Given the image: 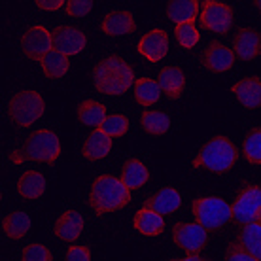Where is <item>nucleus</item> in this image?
Masks as SVG:
<instances>
[{"label":"nucleus","instance_id":"1","mask_svg":"<svg viewBox=\"0 0 261 261\" xmlns=\"http://www.w3.org/2000/svg\"><path fill=\"white\" fill-rule=\"evenodd\" d=\"M93 85L102 95L110 97H121L135 87V72L133 66L119 55H108L100 59L93 68Z\"/></svg>","mask_w":261,"mask_h":261},{"label":"nucleus","instance_id":"2","mask_svg":"<svg viewBox=\"0 0 261 261\" xmlns=\"http://www.w3.org/2000/svg\"><path fill=\"white\" fill-rule=\"evenodd\" d=\"M130 202V190L123 180L112 174H100L95 178L89 190V208L95 214L105 216L110 212H118Z\"/></svg>","mask_w":261,"mask_h":261},{"label":"nucleus","instance_id":"3","mask_svg":"<svg viewBox=\"0 0 261 261\" xmlns=\"http://www.w3.org/2000/svg\"><path fill=\"white\" fill-rule=\"evenodd\" d=\"M239 155H241V151L231 138L223 137V135H216L202 144V148L193 157L191 165L195 169L208 170L212 174H225L235 167Z\"/></svg>","mask_w":261,"mask_h":261},{"label":"nucleus","instance_id":"4","mask_svg":"<svg viewBox=\"0 0 261 261\" xmlns=\"http://www.w3.org/2000/svg\"><path fill=\"white\" fill-rule=\"evenodd\" d=\"M21 159L34 163L53 165L61 155V138L51 129H38L27 137L21 148Z\"/></svg>","mask_w":261,"mask_h":261},{"label":"nucleus","instance_id":"5","mask_svg":"<svg viewBox=\"0 0 261 261\" xmlns=\"http://www.w3.org/2000/svg\"><path fill=\"white\" fill-rule=\"evenodd\" d=\"M46 112L44 97L34 89H23L15 93L8 102V118L17 127H33Z\"/></svg>","mask_w":261,"mask_h":261},{"label":"nucleus","instance_id":"6","mask_svg":"<svg viewBox=\"0 0 261 261\" xmlns=\"http://www.w3.org/2000/svg\"><path fill=\"white\" fill-rule=\"evenodd\" d=\"M191 214L197 223H201L206 231H220L231 222V204L225 199L216 195L197 197L191 202Z\"/></svg>","mask_w":261,"mask_h":261},{"label":"nucleus","instance_id":"7","mask_svg":"<svg viewBox=\"0 0 261 261\" xmlns=\"http://www.w3.org/2000/svg\"><path fill=\"white\" fill-rule=\"evenodd\" d=\"M231 222L237 225L261 222V186L244 184L231 204Z\"/></svg>","mask_w":261,"mask_h":261},{"label":"nucleus","instance_id":"8","mask_svg":"<svg viewBox=\"0 0 261 261\" xmlns=\"http://www.w3.org/2000/svg\"><path fill=\"white\" fill-rule=\"evenodd\" d=\"M201 27L214 34H225L235 23L233 8L220 0H202L201 2Z\"/></svg>","mask_w":261,"mask_h":261},{"label":"nucleus","instance_id":"9","mask_svg":"<svg viewBox=\"0 0 261 261\" xmlns=\"http://www.w3.org/2000/svg\"><path fill=\"white\" fill-rule=\"evenodd\" d=\"M172 242L186 255L201 254L208 244V231L197 222H178L172 225Z\"/></svg>","mask_w":261,"mask_h":261},{"label":"nucleus","instance_id":"10","mask_svg":"<svg viewBox=\"0 0 261 261\" xmlns=\"http://www.w3.org/2000/svg\"><path fill=\"white\" fill-rule=\"evenodd\" d=\"M21 49L29 59L40 63L53 49L51 33L42 25L29 27L21 36Z\"/></svg>","mask_w":261,"mask_h":261},{"label":"nucleus","instance_id":"11","mask_svg":"<svg viewBox=\"0 0 261 261\" xmlns=\"http://www.w3.org/2000/svg\"><path fill=\"white\" fill-rule=\"evenodd\" d=\"M53 38V49L63 53L66 57L78 55L87 46V36L82 29L72 25H59L51 31Z\"/></svg>","mask_w":261,"mask_h":261},{"label":"nucleus","instance_id":"12","mask_svg":"<svg viewBox=\"0 0 261 261\" xmlns=\"http://www.w3.org/2000/svg\"><path fill=\"white\" fill-rule=\"evenodd\" d=\"M137 51L150 63H159L169 53V33L165 29H151L138 40Z\"/></svg>","mask_w":261,"mask_h":261},{"label":"nucleus","instance_id":"13","mask_svg":"<svg viewBox=\"0 0 261 261\" xmlns=\"http://www.w3.org/2000/svg\"><path fill=\"white\" fill-rule=\"evenodd\" d=\"M235 53L229 46L222 42H210L206 49L202 51L201 63L212 74H225L235 66Z\"/></svg>","mask_w":261,"mask_h":261},{"label":"nucleus","instance_id":"14","mask_svg":"<svg viewBox=\"0 0 261 261\" xmlns=\"http://www.w3.org/2000/svg\"><path fill=\"white\" fill-rule=\"evenodd\" d=\"M233 53L241 61H254L261 55V33L250 27L239 29L233 38Z\"/></svg>","mask_w":261,"mask_h":261},{"label":"nucleus","instance_id":"15","mask_svg":"<svg viewBox=\"0 0 261 261\" xmlns=\"http://www.w3.org/2000/svg\"><path fill=\"white\" fill-rule=\"evenodd\" d=\"M100 31L110 38L127 36L137 31V21L129 10H114L105 15V19L100 23Z\"/></svg>","mask_w":261,"mask_h":261},{"label":"nucleus","instance_id":"16","mask_svg":"<svg viewBox=\"0 0 261 261\" xmlns=\"http://www.w3.org/2000/svg\"><path fill=\"white\" fill-rule=\"evenodd\" d=\"M85 218L80 214L78 210H65L63 214L55 220L53 233L63 242H74L78 241L80 235L84 233Z\"/></svg>","mask_w":261,"mask_h":261},{"label":"nucleus","instance_id":"17","mask_svg":"<svg viewBox=\"0 0 261 261\" xmlns=\"http://www.w3.org/2000/svg\"><path fill=\"white\" fill-rule=\"evenodd\" d=\"M231 93L237 97L246 110L261 108V78L259 76H246L231 85Z\"/></svg>","mask_w":261,"mask_h":261},{"label":"nucleus","instance_id":"18","mask_svg":"<svg viewBox=\"0 0 261 261\" xmlns=\"http://www.w3.org/2000/svg\"><path fill=\"white\" fill-rule=\"evenodd\" d=\"M144 206L150 210H155L157 214L169 216L174 214L176 210L182 208V195L176 188L172 186H165L159 191H155L153 195H150L144 202Z\"/></svg>","mask_w":261,"mask_h":261},{"label":"nucleus","instance_id":"19","mask_svg":"<svg viewBox=\"0 0 261 261\" xmlns=\"http://www.w3.org/2000/svg\"><path fill=\"white\" fill-rule=\"evenodd\" d=\"M186 72L176 65L163 66L159 74H157V84L161 87L163 95L170 98V100H176L184 95L186 89Z\"/></svg>","mask_w":261,"mask_h":261},{"label":"nucleus","instance_id":"20","mask_svg":"<svg viewBox=\"0 0 261 261\" xmlns=\"http://www.w3.org/2000/svg\"><path fill=\"white\" fill-rule=\"evenodd\" d=\"M47 180L40 170H25L17 180V193L25 201H36L46 193Z\"/></svg>","mask_w":261,"mask_h":261},{"label":"nucleus","instance_id":"21","mask_svg":"<svg viewBox=\"0 0 261 261\" xmlns=\"http://www.w3.org/2000/svg\"><path fill=\"white\" fill-rule=\"evenodd\" d=\"M110 151L112 138L100 129H93L85 138L84 146H82V153L87 161H100V159L110 155Z\"/></svg>","mask_w":261,"mask_h":261},{"label":"nucleus","instance_id":"22","mask_svg":"<svg viewBox=\"0 0 261 261\" xmlns=\"http://www.w3.org/2000/svg\"><path fill=\"white\" fill-rule=\"evenodd\" d=\"M133 227L144 237H159L165 231V218L155 210L142 206L133 218Z\"/></svg>","mask_w":261,"mask_h":261},{"label":"nucleus","instance_id":"23","mask_svg":"<svg viewBox=\"0 0 261 261\" xmlns=\"http://www.w3.org/2000/svg\"><path fill=\"white\" fill-rule=\"evenodd\" d=\"M119 178L123 180V184L130 191H135V190H140L142 186L148 184V180H150V170H148V167L138 157H130V159L125 161Z\"/></svg>","mask_w":261,"mask_h":261},{"label":"nucleus","instance_id":"24","mask_svg":"<svg viewBox=\"0 0 261 261\" xmlns=\"http://www.w3.org/2000/svg\"><path fill=\"white\" fill-rule=\"evenodd\" d=\"M76 116H78L80 123L85 127H91V129H100V125L105 123V119L108 118V112L106 106L98 100L87 98L84 102H80L76 108Z\"/></svg>","mask_w":261,"mask_h":261},{"label":"nucleus","instance_id":"25","mask_svg":"<svg viewBox=\"0 0 261 261\" xmlns=\"http://www.w3.org/2000/svg\"><path fill=\"white\" fill-rule=\"evenodd\" d=\"M199 10H201L199 0H170L167 4V17L176 25L195 23Z\"/></svg>","mask_w":261,"mask_h":261},{"label":"nucleus","instance_id":"26","mask_svg":"<svg viewBox=\"0 0 261 261\" xmlns=\"http://www.w3.org/2000/svg\"><path fill=\"white\" fill-rule=\"evenodd\" d=\"M133 93H135V102L144 108H150V106H155L161 97H163V91L157 84V80L151 78H138L135 82V87H133Z\"/></svg>","mask_w":261,"mask_h":261},{"label":"nucleus","instance_id":"27","mask_svg":"<svg viewBox=\"0 0 261 261\" xmlns=\"http://www.w3.org/2000/svg\"><path fill=\"white\" fill-rule=\"evenodd\" d=\"M31 216L23 212V210H15V212H10L8 216H4L2 220V231L4 235L10 239V241H19L31 231Z\"/></svg>","mask_w":261,"mask_h":261},{"label":"nucleus","instance_id":"28","mask_svg":"<svg viewBox=\"0 0 261 261\" xmlns=\"http://www.w3.org/2000/svg\"><path fill=\"white\" fill-rule=\"evenodd\" d=\"M40 66H42V72H44V76L47 80L65 78L66 74H68V70H70L68 57L59 51H55V49H51L44 59L40 61Z\"/></svg>","mask_w":261,"mask_h":261},{"label":"nucleus","instance_id":"29","mask_svg":"<svg viewBox=\"0 0 261 261\" xmlns=\"http://www.w3.org/2000/svg\"><path fill=\"white\" fill-rule=\"evenodd\" d=\"M142 129L151 137L167 135L170 129V116L163 110H144L140 116Z\"/></svg>","mask_w":261,"mask_h":261},{"label":"nucleus","instance_id":"30","mask_svg":"<svg viewBox=\"0 0 261 261\" xmlns=\"http://www.w3.org/2000/svg\"><path fill=\"white\" fill-rule=\"evenodd\" d=\"M237 242L248 254H252L257 261H261V223H248L242 225L241 233L237 237Z\"/></svg>","mask_w":261,"mask_h":261},{"label":"nucleus","instance_id":"31","mask_svg":"<svg viewBox=\"0 0 261 261\" xmlns=\"http://www.w3.org/2000/svg\"><path fill=\"white\" fill-rule=\"evenodd\" d=\"M242 157L250 165H261V127H254L242 140Z\"/></svg>","mask_w":261,"mask_h":261},{"label":"nucleus","instance_id":"32","mask_svg":"<svg viewBox=\"0 0 261 261\" xmlns=\"http://www.w3.org/2000/svg\"><path fill=\"white\" fill-rule=\"evenodd\" d=\"M174 36H176L178 46L184 49H191L199 44L201 40V33L197 29L195 23H182V25L174 27Z\"/></svg>","mask_w":261,"mask_h":261},{"label":"nucleus","instance_id":"33","mask_svg":"<svg viewBox=\"0 0 261 261\" xmlns=\"http://www.w3.org/2000/svg\"><path fill=\"white\" fill-rule=\"evenodd\" d=\"M100 130L106 133L110 138L125 137V133L129 130V119L125 118L123 114H110L105 119V123L100 125Z\"/></svg>","mask_w":261,"mask_h":261},{"label":"nucleus","instance_id":"34","mask_svg":"<svg viewBox=\"0 0 261 261\" xmlns=\"http://www.w3.org/2000/svg\"><path fill=\"white\" fill-rule=\"evenodd\" d=\"M21 261H53V254L46 244L33 242V244H27L25 248H23Z\"/></svg>","mask_w":261,"mask_h":261},{"label":"nucleus","instance_id":"35","mask_svg":"<svg viewBox=\"0 0 261 261\" xmlns=\"http://www.w3.org/2000/svg\"><path fill=\"white\" fill-rule=\"evenodd\" d=\"M93 10L91 0H68L65 4V12L70 17H84Z\"/></svg>","mask_w":261,"mask_h":261},{"label":"nucleus","instance_id":"36","mask_svg":"<svg viewBox=\"0 0 261 261\" xmlns=\"http://www.w3.org/2000/svg\"><path fill=\"white\" fill-rule=\"evenodd\" d=\"M223 261H257V259H255L252 254H248V252L235 241L227 246V250H225V259Z\"/></svg>","mask_w":261,"mask_h":261},{"label":"nucleus","instance_id":"37","mask_svg":"<svg viewBox=\"0 0 261 261\" xmlns=\"http://www.w3.org/2000/svg\"><path fill=\"white\" fill-rule=\"evenodd\" d=\"M65 261H91V250L87 246H70L66 250Z\"/></svg>","mask_w":261,"mask_h":261},{"label":"nucleus","instance_id":"38","mask_svg":"<svg viewBox=\"0 0 261 261\" xmlns=\"http://www.w3.org/2000/svg\"><path fill=\"white\" fill-rule=\"evenodd\" d=\"M40 10H44V12H57L61 8H65V0H36L34 2Z\"/></svg>","mask_w":261,"mask_h":261},{"label":"nucleus","instance_id":"39","mask_svg":"<svg viewBox=\"0 0 261 261\" xmlns=\"http://www.w3.org/2000/svg\"><path fill=\"white\" fill-rule=\"evenodd\" d=\"M170 261H210V259L202 257L201 254H191V255H186V257H174V259Z\"/></svg>","mask_w":261,"mask_h":261},{"label":"nucleus","instance_id":"40","mask_svg":"<svg viewBox=\"0 0 261 261\" xmlns=\"http://www.w3.org/2000/svg\"><path fill=\"white\" fill-rule=\"evenodd\" d=\"M254 6H255V10H257V12L261 13V0H255V2H254Z\"/></svg>","mask_w":261,"mask_h":261},{"label":"nucleus","instance_id":"41","mask_svg":"<svg viewBox=\"0 0 261 261\" xmlns=\"http://www.w3.org/2000/svg\"><path fill=\"white\" fill-rule=\"evenodd\" d=\"M259 223H261V222H259Z\"/></svg>","mask_w":261,"mask_h":261}]
</instances>
